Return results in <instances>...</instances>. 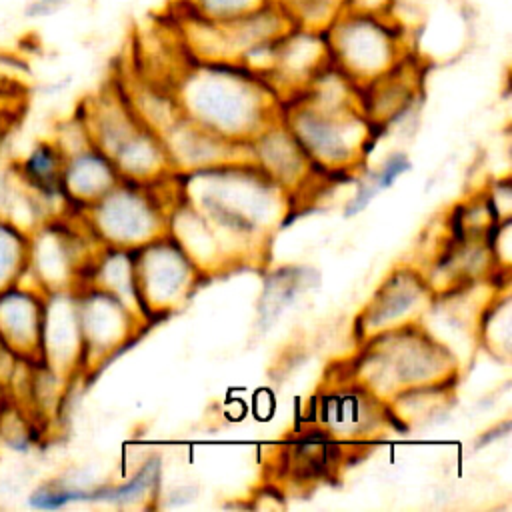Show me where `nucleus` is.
<instances>
[{"instance_id": "9", "label": "nucleus", "mask_w": 512, "mask_h": 512, "mask_svg": "<svg viewBox=\"0 0 512 512\" xmlns=\"http://www.w3.org/2000/svg\"><path fill=\"white\" fill-rule=\"evenodd\" d=\"M410 168V164H408V160L404 158V156H400V154H396V156H392L386 164H384V168H382V172H380V180H378V188H388L392 182H394V178L396 176H400L402 172H406Z\"/></svg>"}, {"instance_id": "8", "label": "nucleus", "mask_w": 512, "mask_h": 512, "mask_svg": "<svg viewBox=\"0 0 512 512\" xmlns=\"http://www.w3.org/2000/svg\"><path fill=\"white\" fill-rule=\"evenodd\" d=\"M70 0H28L24 6V14L28 18H46L60 12Z\"/></svg>"}, {"instance_id": "12", "label": "nucleus", "mask_w": 512, "mask_h": 512, "mask_svg": "<svg viewBox=\"0 0 512 512\" xmlns=\"http://www.w3.org/2000/svg\"><path fill=\"white\" fill-rule=\"evenodd\" d=\"M264 2H270V4H278V6H282V4H284V0H264Z\"/></svg>"}, {"instance_id": "7", "label": "nucleus", "mask_w": 512, "mask_h": 512, "mask_svg": "<svg viewBox=\"0 0 512 512\" xmlns=\"http://www.w3.org/2000/svg\"><path fill=\"white\" fill-rule=\"evenodd\" d=\"M344 10L370 16H392L396 14V0H346Z\"/></svg>"}, {"instance_id": "4", "label": "nucleus", "mask_w": 512, "mask_h": 512, "mask_svg": "<svg viewBox=\"0 0 512 512\" xmlns=\"http://www.w3.org/2000/svg\"><path fill=\"white\" fill-rule=\"evenodd\" d=\"M28 258L30 230L0 216V290L26 278Z\"/></svg>"}, {"instance_id": "6", "label": "nucleus", "mask_w": 512, "mask_h": 512, "mask_svg": "<svg viewBox=\"0 0 512 512\" xmlns=\"http://www.w3.org/2000/svg\"><path fill=\"white\" fill-rule=\"evenodd\" d=\"M262 2L264 0H176V4L184 10L212 20H230L242 16Z\"/></svg>"}, {"instance_id": "3", "label": "nucleus", "mask_w": 512, "mask_h": 512, "mask_svg": "<svg viewBox=\"0 0 512 512\" xmlns=\"http://www.w3.org/2000/svg\"><path fill=\"white\" fill-rule=\"evenodd\" d=\"M22 184L40 202L42 198L62 194V166L64 152L58 144L38 142L20 162H12Z\"/></svg>"}, {"instance_id": "10", "label": "nucleus", "mask_w": 512, "mask_h": 512, "mask_svg": "<svg viewBox=\"0 0 512 512\" xmlns=\"http://www.w3.org/2000/svg\"><path fill=\"white\" fill-rule=\"evenodd\" d=\"M12 114L8 108H0V148L4 146V140L10 132V126H12Z\"/></svg>"}, {"instance_id": "2", "label": "nucleus", "mask_w": 512, "mask_h": 512, "mask_svg": "<svg viewBox=\"0 0 512 512\" xmlns=\"http://www.w3.org/2000/svg\"><path fill=\"white\" fill-rule=\"evenodd\" d=\"M44 296L28 280L0 290V342L20 360H40Z\"/></svg>"}, {"instance_id": "1", "label": "nucleus", "mask_w": 512, "mask_h": 512, "mask_svg": "<svg viewBox=\"0 0 512 512\" xmlns=\"http://www.w3.org/2000/svg\"><path fill=\"white\" fill-rule=\"evenodd\" d=\"M328 58L352 82H370L408 56L406 32L392 16L342 10L324 32Z\"/></svg>"}, {"instance_id": "5", "label": "nucleus", "mask_w": 512, "mask_h": 512, "mask_svg": "<svg viewBox=\"0 0 512 512\" xmlns=\"http://www.w3.org/2000/svg\"><path fill=\"white\" fill-rule=\"evenodd\" d=\"M282 10L292 26L326 32V28L344 10L342 0H284Z\"/></svg>"}, {"instance_id": "11", "label": "nucleus", "mask_w": 512, "mask_h": 512, "mask_svg": "<svg viewBox=\"0 0 512 512\" xmlns=\"http://www.w3.org/2000/svg\"><path fill=\"white\" fill-rule=\"evenodd\" d=\"M8 402H10V396H8V390L2 386V382H0V416H2V412H4V408L8 406Z\"/></svg>"}]
</instances>
